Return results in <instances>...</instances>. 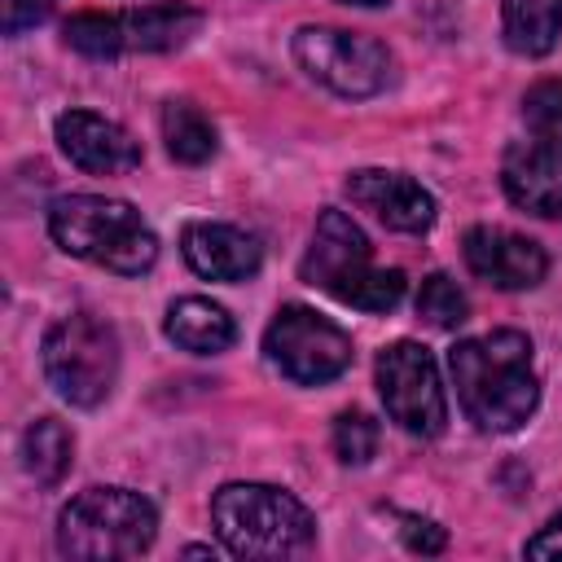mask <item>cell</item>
<instances>
[{
    "mask_svg": "<svg viewBox=\"0 0 562 562\" xmlns=\"http://www.w3.org/2000/svg\"><path fill=\"white\" fill-rule=\"evenodd\" d=\"M448 373H452L461 413L479 430L509 435L540 404V382L531 369V338L518 329H492L479 338H461L448 351Z\"/></svg>",
    "mask_w": 562,
    "mask_h": 562,
    "instance_id": "obj_1",
    "label": "cell"
},
{
    "mask_svg": "<svg viewBox=\"0 0 562 562\" xmlns=\"http://www.w3.org/2000/svg\"><path fill=\"white\" fill-rule=\"evenodd\" d=\"M48 233L53 241L105 272L140 277L158 259V237L140 220V211L123 198L105 193H66L48 206Z\"/></svg>",
    "mask_w": 562,
    "mask_h": 562,
    "instance_id": "obj_2",
    "label": "cell"
},
{
    "mask_svg": "<svg viewBox=\"0 0 562 562\" xmlns=\"http://www.w3.org/2000/svg\"><path fill=\"white\" fill-rule=\"evenodd\" d=\"M211 522L233 558H303L316 549L312 509L272 483H224L211 496Z\"/></svg>",
    "mask_w": 562,
    "mask_h": 562,
    "instance_id": "obj_3",
    "label": "cell"
},
{
    "mask_svg": "<svg viewBox=\"0 0 562 562\" xmlns=\"http://www.w3.org/2000/svg\"><path fill=\"white\" fill-rule=\"evenodd\" d=\"M303 281L338 299L342 307L356 312H391L404 299V272L400 268H378L373 246L360 233V224L334 206L316 215L312 246L299 263Z\"/></svg>",
    "mask_w": 562,
    "mask_h": 562,
    "instance_id": "obj_4",
    "label": "cell"
},
{
    "mask_svg": "<svg viewBox=\"0 0 562 562\" xmlns=\"http://www.w3.org/2000/svg\"><path fill=\"white\" fill-rule=\"evenodd\" d=\"M158 536V509L132 487H88L57 514V553L83 562L136 558Z\"/></svg>",
    "mask_w": 562,
    "mask_h": 562,
    "instance_id": "obj_5",
    "label": "cell"
},
{
    "mask_svg": "<svg viewBox=\"0 0 562 562\" xmlns=\"http://www.w3.org/2000/svg\"><path fill=\"white\" fill-rule=\"evenodd\" d=\"M40 360H44L48 386L66 404L97 408L110 400L119 382V334L92 312H70L44 334Z\"/></svg>",
    "mask_w": 562,
    "mask_h": 562,
    "instance_id": "obj_6",
    "label": "cell"
},
{
    "mask_svg": "<svg viewBox=\"0 0 562 562\" xmlns=\"http://www.w3.org/2000/svg\"><path fill=\"white\" fill-rule=\"evenodd\" d=\"M202 31V13L189 4H149L123 13H79L66 22V44L83 57L171 53Z\"/></svg>",
    "mask_w": 562,
    "mask_h": 562,
    "instance_id": "obj_7",
    "label": "cell"
},
{
    "mask_svg": "<svg viewBox=\"0 0 562 562\" xmlns=\"http://www.w3.org/2000/svg\"><path fill=\"white\" fill-rule=\"evenodd\" d=\"M299 70L329 88L334 97L360 101V97H378L391 83V53L386 44H378L373 35L360 31H342V26H299L294 44H290Z\"/></svg>",
    "mask_w": 562,
    "mask_h": 562,
    "instance_id": "obj_8",
    "label": "cell"
},
{
    "mask_svg": "<svg viewBox=\"0 0 562 562\" xmlns=\"http://www.w3.org/2000/svg\"><path fill=\"white\" fill-rule=\"evenodd\" d=\"M263 351H268L272 369L281 378H290L294 386L334 382L351 364V338L329 316H321L316 307H303V303H285L272 316V325L263 329Z\"/></svg>",
    "mask_w": 562,
    "mask_h": 562,
    "instance_id": "obj_9",
    "label": "cell"
},
{
    "mask_svg": "<svg viewBox=\"0 0 562 562\" xmlns=\"http://www.w3.org/2000/svg\"><path fill=\"white\" fill-rule=\"evenodd\" d=\"M378 395L386 404V417L408 430V435H439L448 422V400H443V382H439V364L435 356L413 342L400 338L378 356Z\"/></svg>",
    "mask_w": 562,
    "mask_h": 562,
    "instance_id": "obj_10",
    "label": "cell"
},
{
    "mask_svg": "<svg viewBox=\"0 0 562 562\" xmlns=\"http://www.w3.org/2000/svg\"><path fill=\"white\" fill-rule=\"evenodd\" d=\"M461 255H465V268L496 285V290H531L544 281L549 272V255L540 241L514 233V228H492V224H474L465 237H461Z\"/></svg>",
    "mask_w": 562,
    "mask_h": 562,
    "instance_id": "obj_11",
    "label": "cell"
},
{
    "mask_svg": "<svg viewBox=\"0 0 562 562\" xmlns=\"http://www.w3.org/2000/svg\"><path fill=\"white\" fill-rule=\"evenodd\" d=\"M347 198L391 233H426L435 224V198L404 171L360 167L347 176Z\"/></svg>",
    "mask_w": 562,
    "mask_h": 562,
    "instance_id": "obj_12",
    "label": "cell"
},
{
    "mask_svg": "<svg viewBox=\"0 0 562 562\" xmlns=\"http://www.w3.org/2000/svg\"><path fill=\"white\" fill-rule=\"evenodd\" d=\"M57 145L88 176H123V171L140 167L136 136L123 123L92 114V110H66L57 119Z\"/></svg>",
    "mask_w": 562,
    "mask_h": 562,
    "instance_id": "obj_13",
    "label": "cell"
},
{
    "mask_svg": "<svg viewBox=\"0 0 562 562\" xmlns=\"http://www.w3.org/2000/svg\"><path fill=\"white\" fill-rule=\"evenodd\" d=\"M505 198L540 220L562 215V149L549 140H514L501 158Z\"/></svg>",
    "mask_w": 562,
    "mask_h": 562,
    "instance_id": "obj_14",
    "label": "cell"
},
{
    "mask_svg": "<svg viewBox=\"0 0 562 562\" xmlns=\"http://www.w3.org/2000/svg\"><path fill=\"white\" fill-rule=\"evenodd\" d=\"M180 255L206 281H246L263 263V246L255 233H246L237 224H211V220L184 224Z\"/></svg>",
    "mask_w": 562,
    "mask_h": 562,
    "instance_id": "obj_15",
    "label": "cell"
},
{
    "mask_svg": "<svg viewBox=\"0 0 562 562\" xmlns=\"http://www.w3.org/2000/svg\"><path fill=\"white\" fill-rule=\"evenodd\" d=\"M162 329H167V338H171L180 351H189V356H220V351H228L233 338H237L233 316H228L220 303L202 299V294L176 299V303L167 307Z\"/></svg>",
    "mask_w": 562,
    "mask_h": 562,
    "instance_id": "obj_16",
    "label": "cell"
},
{
    "mask_svg": "<svg viewBox=\"0 0 562 562\" xmlns=\"http://www.w3.org/2000/svg\"><path fill=\"white\" fill-rule=\"evenodd\" d=\"M501 35L518 57H544L562 35V0H501Z\"/></svg>",
    "mask_w": 562,
    "mask_h": 562,
    "instance_id": "obj_17",
    "label": "cell"
},
{
    "mask_svg": "<svg viewBox=\"0 0 562 562\" xmlns=\"http://www.w3.org/2000/svg\"><path fill=\"white\" fill-rule=\"evenodd\" d=\"M75 461V435L57 417H40L22 430V465L40 487H57Z\"/></svg>",
    "mask_w": 562,
    "mask_h": 562,
    "instance_id": "obj_18",
    "label": "cell"
},
{
    "mask_svg": "<svg viewBox=\"0 0 562 562\" xmlns=\"http://www.w3.org/2000/svg\"><path fill=\"white\" fill-rule=\"evenodd\" d=\"M162 140H167V154L184 167H202L220 149L215 123L193 101H167L162 105Z\"/></svg>",
    "mask_w": 562,
    "mask_h": 562,
    "instance_id": "obj_19",
    "label": "cell"
},
{
    "mask_svg": "<svg viewBox=\"0 0 562 562\" xmlns=\"http://www.w3.org/2000/svg\"><path fill=\"white\" fill-rule=\"evenodd\" d=\"M417 316L435 329H457L470 316V299L448 272H430L417 290Z\"/></svg>",
    "mask_w": 562,
    "mask_h": 562,
    "instance_id": "obj_20",
    "label": "cell"
},
{
    "mask_svg": "<svg viewBox=\"0 0 562 562\" xmlns=\"http://www.w3.org/2000/svg\"><path fill=\"white\" fill-rule=\"evenodd\" d=\"M522 119H527L536 140H549V145L562 149V75L558 79H540L536 88H527Z\"/></svg>",
    "mask_w": 562,
    "mask_h": 562,
    "instance_id": "obj_21",
    "label": "cell"
},
{
    "mask_svg": "<svg viewBox=\"0 0 562 562\" xmlns=\"http://www.w3.org/2000/svg\"><path fill=\"white\" fill-rule=\"evenodd\" d=\"M334 452L342 465H364L378 452V422L369 413H338L334 422Z\"/></svg>",
    "mask_w": 562,
    "mask_h": 562,
    "instance_id": "obj_22",
    "label": "cell"
},
{
    "mask_svg": "<svg viewBox=\"0 0 562 562\" xmlns=\"http://www.w3.org/2000/svg\"><path fill=\"white\" fill-rule=\"evenodd\" d=\"M48 9H53V0H4L0 22H4V31H9V35H18V31L35 26V22H40Z\"/></svg>",
    "mask_w": 562,
    "mask_h": 562,
    "instance_id": "obj_23",
    "label": "cell"
},
{
    "mask_svg": "<svg viewBox=\"0 0 562 562\" xmlns=\"http://www.w3.org/2000/svg\"><path fill=\"white\" fill-rule=\"evenodd\" d=\"M527 558H562V514H553V518L527 540Z\"/></svg>",
    "mask_w": 562,
    "mask_h": 562,
    "instance_id": "obj_24",
    "label": "cell"
},
{
    "mask_svg": "<svg viewBox=\"0 0 562 562\" xmlns=\"http://www.w3.org/2000/svg\"><path fill=\"white\" fill-rule=\"evenodd\" d=\"M404 536H408V544H413V549H422V553H439V549H443V531H439L435 522L404 518Z\"/></svg>",
    "mask_w": 562,
    "mask_h": 562,
    "instance_id": "obj_25",
    "label": "cell"
},
{
    "mask_svg": "<svg viewBox=\"0 0 562 562\" xmlns=\"http://www.w3.org/2000/svg\"><path fill=\"white\" fill-rule=\"evenodd\" d=\"M342 4H360V9H373V4H386V0H342Z\"/></svg>",
    "mask_w": 562,
    "mask_h": 562,
    "instance_id": "obj_26",
    "label": "cell"
}]
</instances>
